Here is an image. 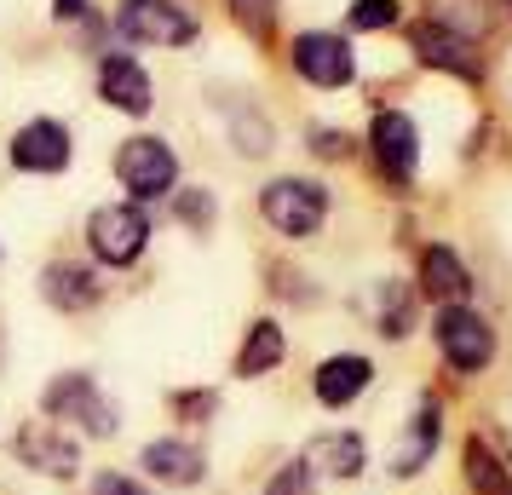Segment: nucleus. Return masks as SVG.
<instances>
[{"label":"nucleus","instance_id":"3","mask_svg":"<svg viewBox=\"0 0 512 495\" xmlns=\"http://www.w3.org/2000/svg\"><path fill=\"white\" fill-rule=\"evenodd\" d=\"M41 403H47L52 421H81V432H93V438L116 432V403L93 386V375H58Z\"/></svg>","mask_w":512,"mask_h":495},{"label":"nucleus","instance_id":"27","mask_svg":"<svg viewBox=\"0 0 512 495\" xmlns=\"http://www.w3.org/2000/svg\"><path fill=\"white\" fill-rule=\"evenodd\" d=\"M93 495H150V490H144L139 478H121V472H104V478L93 484Z\"/></svg>","mask_w":512,"mask_h":495},{"label":"nucleus","instance_id":"15","mask_svg":"<svg viewBox=\"0 0 512 495\" xmlns=\"http://www.w3.org/2000/svg\"><path fill=\"white\" fill-rule=\"evenodd\" d=\"M374 380V369H369V357H328L323 369H317V398L328 403V409H346L363 386Z\"/></svg>","mask_w":512,"mask_h":495},{"label":"nucleus","instance_id":"24","mask_svg":"<svg viewBox=\"0 0 512 495\" xmlns=\"http://www.w3.org/2000/svg\"><path fill=\"white\" fill-rule=\"evenodd\" d=\"M231 12H236V24H242V29L265 35L271 18H277V0H231Z\"/></svg>","mask_w":512,"mask_h":495},{"label":"nucleus","instance_id":"20","mask_svg":"<svg viewBox=\"0 0 512 495\" xmlns=\"http://www.w3.org/2000/svg\"><path fill=\"white\" fill-rule=\"evenodd\" d=\"M426 24L449 29V35H461V41H478L489 29V0H426Z\"/></svg>","mask_w":512,"mask_h":495},{"label":"nucleus","instance_id":"28","mask_svg":"<svg viewBox=\"0 0 512 495\" xmlns=\"http://www.w3.org/2000/svg\"><path fill=\"white\" fill-rule=\"evenodd\" d=\"M311 150L334 162V156H346V150H351V139H346V133H323V127H317V133H311Z\"/></svg>","mask_w":512,"mask_h":495},{"label":"nucleus","instance_id":"11","mask_svg":"<svg viewBox=\"0 0 512 495\" xmlns=\"http://www.w3.org/2000/svg\"><path fill=\"white\" fill-rule=\"evenodd\" d=\"M415 58H420V64H432V70L461 75V81H478V75H484L478 47L461 41V35H449V29H438V24H420L415 29Z\"/></svg>","mask_w":512,"mask_h":495},{"label":"nucleus","instance_id":"22","mask_svg":"<svg viewBox=\"0 0 512 495\" xmlns=\"http://www.w3.org/2000/svg\"><path fill=\"white\" fill-rule=\"evenodd\" d=\"M231 133H236V150H242V156H265V150H271V127H265L254 110H242V104H231Z\"/></svg>","mask_w":512,"mask_h":495},{"label":"nucleus","instance_id":"19","mask_svg":"<svg viewBox=\"0 0 512 495\" xmlns=\"http://www.w3.org/2000/svg\"><path fill=\"white\" fill-rule=\"evenodd\" d=\"M305 467H323V472H334V478H357V472H363V438H357V432H328V438L311 444Z\"/></svg>","mask_w":512,"mask_h":495},{"label":"nucleus","instance_id":"6","mask_svg":"<svg viewBox=\"0 0 512 495\" xmlns=\"http://www.w3.org/2000/svg\"><path fill=\"white\" fill-rule=\"evenodd\" d=\"M116 179L139 202H150V196H167L173 190V179H179V162H173V150H167L162 139H133L116 150Z\"/></svg>","mask_w":512,"mask_h":495},{"label":"nucleus","instance_id":"17","mask_svg":"<svg viewBox=\"0 0 512 495\" xmlns=\"http://www.w3.org/2000/svg\"><path fill=\"white\" fill-rule=\"evenodd\" d=\"M420 288L432 294V300H449V306H461L472 277H466V265L449 254V248H426L420 254Z\"/></svg>","mask_w":512,"mask_h":495},{"label":"nucleus","instance_id":"12","mask_svg":"<svg viewBox=\"0 0 512 495\" xmlns=\"http://www.w3.org/2000/svg\"><path fill=\"white\" fill-rule=\"evenodd\" d=\"M98 93L110 98L116 110H127V116H144V110H150V75L139 70V58L110 52V58L98 64Z\"/></svg>","mask_w":512,"mask_h":495},{"label":"nucleus","instance_id":"9","mask_svg":"<svg viewBox=\"0 0 512 495\" xmlns=\"http://www.w3.org/2000/svg\"><path fill=\"white\" fill-rule=\"evenodd\" d=\"M294 70H300L311 87H346L357 64H351V47L340 41V35L311 29V35H300V41H294Z\"/></svg>","mask_w":512,"mask_h":495},{"label":"nucleus","instance_id":"2","mask_svg":"<svg viewBox=\"0 0 512 495\" xmlns=\"http://www.w3.org/2000/svg\"><path fill=\"white\" fill-rule=\"evenodd\" d=\"M116 29L121 41H139V47H185L196 35V18L173 0H121Z\"/></svg>","mask_w":512,"mask_h":495},{"label":"nucleus","instance_id":"14","mask_svg":"<svg viewBox=\"0 0 512 495\" xmlns=\"http://www.w3.org/2000/svg\"><path fill=\"white\" fill-rule=\"evenodd\" d=\"M41 294H47V306H58V311H87L98 300V283H93V271H87V265L58 260V265L41 271Z\"/></svg>","mask_w":512,"mask_h":495},{"label":"nucleus","instance_id":"26","mask_svg":"<svg viewBox=\"0 0 512 495\" xmlns=\"http://www.w3.org/2000/svg\"><path fill=\"white\" fill-rule=\"evenodd\" d=\"M179 219L196 225V231H208L213 225V196L208 190H185V196H179Z\"/></svg>","mask_w":512,"mask_h":495},{"label":"nucleus","instance_id":"8","mask_svg":"<svg viewBox=\"0 0 512 495\" xmlns=\"http://www.w3.org/2000/svg\"><path fill=\"white\" fill-rule=\"evenodd\" d=\"M12 167H24V173H64L70 167V127L64 121H29L18 127V139H12Z\"/></svg>","mask_w":512,"mask_h":495},{"label":"nucleus","instance_id":"1","mask_svg":"<svg viewBox=\"0 0 512 495\" xmlns=\"http://www.w3.org/2000/svg\"><path fill=\"white\" fill-rule=\"evenodd\" d=\"M259 213L282 236H311L328 213V190L311 185V179H271V185L259 190Z\"/></svg>","mask_w":512,"mask_h":495},{"label":"nucleus","instance_id":"4","mask_svg":"<svg viewBox=\"0 0 512 495\" xmlns=\"http://www.w3.org/2000/svg\"><path fill=\"white\" fill-rule=\"evenodd\" d=\"M438 346L449 357V369L461 375H478L489 357H495V329L472 306H443L438 311Z\"/></svg>","mask_w":512,"mask_h":495},{"label":"nucleus","instance_id":"13","mask_svg":"<svg viewBox=\"0 0 512 495\" xmlns=\"http://www.w3.org/2000/svg\"><path fill=\"white\" fill-rule=\"evenodd\" d=\"M144 472L162 478V484H202V449L196 444H179V438H156L144 444Z\"/></svg>","mask_w":512,"mask_h":495},{"label":"nucleus","instance_id":"5","mask_svg":"<svg viewBox=\"0 0 512 495\" xmlns=\"http://www.w3.org/2000/svg\"><path fill=\"white\" fill-rule=\"evenodd\" d=\"M87 236H93V254L104 265H133L144 254V242H150V219H144L133 202L98 208L93 219H87Z\"/></svg>","mask_w":512,"mask_h":495},{"label":"nucleus","instance_id":"7","mask_svg":"<svg viewBox=\"0 0 512 495\" xmlns=\"http://www.w3.org/2000/svg\"><path fill=\"white\" fill-rule=\"evenodd\" d=\"M369 144H374V162H380V173L386 179H397V185H409L415 179V162H420V133L409 116H397V110H380L369 127Z\"/></svg>","mask_w":512,"mask_h":495},{"label":"nucleus","instance_id":"25","mask_svg":"<svg viewBox=\"0 0 512 495\" xmlns=\"http://www.w3.org/2000/svg\"><path fill=\"white\" fill-rule=\"evenodd\" d=\"M265 495H317L311 490V467L305 461H294V467H282L271 484H265Z\"/></svg>","mask_w":512,"mask_h":495},{"label":"nucleus","instance_id":"16","mask_svg":"<svg viewBox=\"0 0 512 495\" xmlns=\"http://www.w3.org/2000/svg\"><path fill=\"white\" fill-rule=\"evenodd\" d=\"M438 432H443V421H438V403H432V398H420L415 426H409V438H403V449L392 455V472H397V478H415V472L426 467V455L438 449Z\"/></svg>","mask_w":512,"mask_h":495},{"label":"nucleus","instance_id":"18","mask_svg":"<svg viewBox=\"0 0 512 495\" xmlns=\"http://www.w3.org/2000/svg\"><path fill=\"white\" fill-rule=\"evenodd\" d=\"M282 352H288V346H282V329L271 317H259L254 329H248V340H242V352H236V375H248V380L265 375V369L282 363Z\"/></svg>","mask_w":512,"mask_h":495},{"label":"nucleus","instance_id":"21","mask_svg":"<svg viewBox=\"0 0 512 495\" xmlns=\"http://www.w3.org/2000/svg\"><path fill=\"white\" fill-rule=\"evenodd\" d=\"M466 484L478 495H512V472L495 461V449L484 438H466Z\"/></svg>","mask_w":512,"mask_h":495},{"label":"nucleus","instance_id":"10","mask_svg":"<svg viewBox=\"0 0 512 495\" xmlns=\"http://www.w3.org/2000/svg\"><path fill=\"white\" fill-rule=\"evenodd\" d=\"M18 455H24V467L52 472V478H75V472H81V449H75L52 421H29L24 432H18Z\"/></svg>","mask_w":512,"mask_h":495},{"label":"nucleus","instance_id":"23","mask_svg":"<svg viewBox=\"0 0 512 495\" xmlns=\"http://www.w3.org/2000/svg\"><path fill=\"white\" fill-rule=\"evenodd\" d=\"M397 24V0H357L351 6V29H392Z\"/></svg>","mask_w":512,"mask_h":495}]
</instances>
